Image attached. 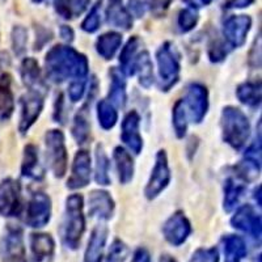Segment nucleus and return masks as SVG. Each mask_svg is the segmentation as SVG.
<instances>
[{
    "mask_svg": "<svg viewBox=\"0 0 262 262\" xmlns=\"http://www.w3.org/2000/svg\"><path fill=\"white\" fill-rule=\"evenodd\" d=\"M46 76L54 83H63L67 79H85L88 59L85 55L70 46H54L45 58Z\"/></svg>",
    "mask_w": 262,
    "mask_h": 262,
    "instance_id": "f257e3e1",
    "label": "nucleus"
},
{
    "mask_svg": "<svg viewBox=\"0 0 262 262\" xmlns=\"http://www.w3.org/2000/svg\"><path fill=\"white\" fill-rule=\"evenodd\" d=\"M83 196L72 194L66 201L64 216L62 222V242L69 249H78L81 237L85 231V217H84Z\"/></svg>",
    "mask_w": 262,
    "mask_h": 262,
    "instance_id": "f03ea898",
    "label": "nucleus"
},
{
    "mask_svg": "<svg viewBox=\"0 0 262 262\" xmlns=\"http://www.w3.org/2000/svg\"><path fill=\"white\" fill-rule=\"evenodd\" d=\"M222 131L224 142L236 151H240L249 138V119L237 107H224L222 113Z\"/></svg>",
    "mask_w": 262,
    "mask_h": 262,
    "instance_id": "7ed1b4c3",
    "label": "nucleus"
},
{
    "mask_svg": "<svg viewBox=\"0 0 262 262\" xmlns=\"http://www.w3.org/2000/svg\"><path fill=\"white\" fill-rule=\"evenodd\" d=\"M156 60H158L159 67V79L160 83L159 86L164 92L176 85L180 78V55L177 49L174 48L173 43L165 42L159 48L156 53Z\"/></svg>",
    "mask_w": 262,
    "mask_h": 262,
    "instance_id": "20e7f679",
    "label": "nucleus"
},
{
    "mask_svg": "<svg viewBox=\"0 0 262 262\" xmlns=\"http://www.w3.org/2000/svg\"><path fill=\"white\" fill-rule=\"evenodd\" d=\"M46 158L54 176L62 179L67 170V148L64 143V135L60 130H49L45 135Z\"/></svg>",
    "mask_w": 262,
    "mask_h": 262,
    "instance_id": "39448f33",
    "label": "nucleus"
},
{
    "mask_svg": "<svg viewBox=\"0 0 262 262\" xmlns=\"http://www.w3.org/2000/svg\"><path fill=\"white\" fill-rule=\"evenodd\" d=\"M0 261L27 262L24 235L20 227H7L6 233L0 240Z\"/></svg>",
    "mask_w": 262,
    "mask_h": 262,
    "instance_id": "423d86ee",
    "label": "nucleus"
},
{
    "mask_svg": "<svg viewBox=\"0 0 262 262\" xmlns=\"http://www.w3.org/2000/svg\"><path fill=\"white\" fill-rule=\"evenodd\" d=\"M188 117L195 123H201L209 109V92L202 84L193 83L188 86L186 97L182 98Z\"/></svg>",
    "mask_w": 262,
    "mask_h": 262,
    "instance_id": "0eeeda50",
    "label": "nucleus"
},
{
    "mask_svg": "<svg viewBox=\"0 0 262 262\" xmlns=\"http://www.w3.org/2000/svg\"><path fill=\"white\" fill-rule=\"evenodd\" d=\"M170 181V170L168 165L167 154L164 149L156 154L155 165L152 169L151 177H149L147 186L144 189V194L148 200H155L156 196L167 188Z\"/></svg>",
    "mask_w": 262,
    "mask_h": 262,
    "instance_id": "6e6552de",
    "label": "nucleus"
},
{
    "mask_svg": "<svg viewBox=\"0 0 262 262\" xmlns=\"http://www.w3.org/2000/svg\"><path fill=\"white\" fill-rule=\"evenodd\" d=\"M21 185L13 179L0 182V215L17 216L21 211Z\"/></svg>",
    "mask_w": 262,
    "mask_h": 262,
    "instance_id": "1a4fd4ad",
    "label": "nucleus"
},
{
    "mask_svg": "<svg viewBox=\"0 0 262 262\" xmlns=\"http://www.w3.org/2000/svg\"><path fill=\"white\" fill-rule=\"evenodd\" d=\"M21 117L18 123V130L21 134L28 133L34 125L42 109H43V95L38 91H29L27 95L21 97Z\"/></svg>",
    "mask_w": 262,
    "mask_h": 262,
    "instance_id": "9d476101",
    "label": "nucleus"
},
{
    "mask_svg": "<svg viewBox=\"0 0 262 262\" xmlns=\"http://www.w3.org/2000/svg\"><path fill=\"white\" fill-rule=\"evenodd\" d=\"M250 27L252 20L249 16L238 15L227 18L223 24V36L227 46L231 49L242 48L245 43Z\"/></svg>",
    "mask_w": 262,
    "mask_h": 262,
    "instance_id": "9b49d317",
    "label": "nucleus"
},
{
    "mask_svg": "<svg viewBox=\"0 0 262 262\" xmlns=\"http://www.w3.org/2000/svg\"><path fill=\"white\" fill-rule=\"evenodd\" d=\"M51 201L45 193H36L29 201L25 223L32 228H42L50 222Z\"/></svg>",
    "mask_w": 262,
    "mask_h": 262,
    "instance_id": "f8f14e48",
    "label": "nucleus"
},
{
    "mask_svg": "<svg viewBox=\"0 0 262 262\" xmlns=\"http://www.w3.org/2000/svg\"><path fill=\"white\" fill-rule=\"evenodd\" d=\"M191 233V224L184 212L177 211L163 226V235L173 247L184 244Z\"/></svg>",
    "mask_w": 262,
    "mask_h": 262,
    "instance_id": "ddd939ff",
    "label": "nucleus"
},
{
    "mask_svg": "<svg viewBox=\"0 0 262 262\" xmlns=\"http://www.w3.org/2000/svg\"><path fill=\"white\" fill-rule=\"evenodd\" d=\"M233 228L240 229L256 240L261 238V216L249 205H245L236 211L231 219Z\"/></svg>",
    "mask_w": 262,
    "mask_h": 262,
    "instance_id": "4468645a",
    "label": "nucleus"
},
{
    "mask_svg": "<svg viewBox=\"0 0 262 262\" xmlns=\"http://www.w3.org/2000/svg\"><path fill=\"white\" fill-rule=\"evenodd\" d=\"M91 181V156L85 149L79 151L75 155L72 164L71 176L67 181V188L71 190L85 188Z\"/></svg>",
    "mask_w": 262,
    "mask_h": 262,
    "instance_id": "2eb2a0df",
    "label": "nucleus"
},
{
    "mask_svg": "<svg viewBox=\"0 0 262 262\" xmlns=\"http://www.w3.org/2000/svg\"><path fill=\"white\" fill-rule=\"evenodd\" d=\"M140 117L135 111L126 114L122 121V142L131 149V151L139 155L143 148V139L139 133Z\"/></svg>",
    "mask_w": 262,
    "mask_h": 262,
    "instance_id": "dca6fc26",
    "label": "nucleus"
},
{
    "mask_svg": "<svg viewBox=\"0 0 262 262\" xmlns=\"http://www.w3.org/2000/svg\"><path fill=\"white\" fill-rule=\"evenodd\" d=\"M90 215L100 221H109L113 216L114 201L105 190H93L88 198Z\"/></svg>",
    "mask_w": 262,
    "mask_h": 262,
    "instance_id": "f3484780",
    "label": "nucleus"
},
{
    "mask_svg": "<svg viewBox=\"0 0 262 262\" xmlns=\"http://www.w3.org/2000/svg\"><path fill=\"white\" fill-rule=\"evenodd\" d=\"M30 250L33 262H45L53 258L55 252V242L49 233H32Z\"/></svg>",
    "mask_w": 262,
    "mask_h": 262,
    "instance_id": "a211bd4d",
    "label": "nucleus"
},
{
    "mask_svg": "<svg viewBox=\"0 0 262 262\" xmlns=\"http://www.w3.org/2000/svg\"><path fill=\"white\" fill-rule=\"evenodd\" d=\"M107 238V229L104 226H97L92 231L88 247L84 253L83 262H102L105 244Z\"/></svg>",
    "mask_w": 262,
    "mask_h": 262,
    "instance_id": "6ab92c4d",
    "label": "nucleus"
},
{
    "mask_svg": "<svg viewBox=\"0 0 262 262\" xmlns=\"http://www.w3.org/2000/svg\"><path fill=\"white\" fill-rule=\"evenodd\" d=\"M21 173L27 179L39 181L45 176V170L39 164L38 149L34 144H28L24 149V160L21 165Z\"/></svg>",
    "mask_w": 262,
    "mask_h": 262,
    "instance_id": "aec40b11",
    "label": "nucleus"
},
{
    "mask_svg": "<svg viewBox=\"0 0 262 262\" xmlns=\"http://www.w3.org/2000/svg\"><path fill=\"white\" fill-rule=\"evenodd\" d=\"M12 79L8 74L0 76V119L7 121L15 111V97L12 92Z\"/></svg>",
    "mask_w": 262,
    "mask_h": 262,
    "instance_id": "412c9836",
    "label": "nucleus"
},
{
    "mask_svg": "<svg viewBox=\"0 0 262 262\" xmlns=\"http://www.w3.org/2000/svg\"><path fill=\"white\" fill-rule=\"evenodd\" d=\"M21 78L24 80L25 85L29 88V91L41 92L42 90H45L38 63L33 58H25L21 63Z\"/></svg>",
    "mask_w": 262,
    "mask_h": 262,
    "instance_id": "4be33fe9",
    "label": "nucleus"
},
{
    "mask_svg": "<svg viewBox=\"0 0 262 262\" xmlns=\"http://www.w3.org/2000/svg\"><path fill=\"white\" fill-rule=\"evenodd\" d=\"M224 262H242L247 257V245L240 236L227 235L222 238Z\"/></svg>",
    "mask_w": 262,
    "mask_h": 262,
    "instance_id": "5701e85b",
    "label": "nucleus"
},
{
    "mask_svg": "<svg viewBox=\"0 0 262 262\" xmlns=\"http://www.w3.org/2000/svg\"><path fill=\"white\" fill-rule=\"evenodd\" d=\"M117 170L121 184H128L134 177V160L131 155L122 147H117L113 154Z\"/></svg>",
    "mask_w": 262,
    "mask_h": 262,
    "instance_id": "b1692460",
    "label": "nucleus"
},
{
    "mask_svg": "<svg viewBox=\"0 0 262 262\" xmlns=\"http://www.w3.org/2000/svg\"><path fill=\"white\" fill-rule=\"evenodd\" d=\"M236 95L240 102L249 107H259L261 105V83L259 81H247L237 86Z\"/></svg>",
    "mask_w": 262,
    "mask_h": 262,
    "instance_id": "393cba45",
    "label": "nucleus"
},
{
    "mask_svg": "<svg viewBox=\"0 0 262 262\" xmlns=\"http://www.w3.org/2000/svg\"><path fill=\"white\" fill-rule=\"evenodd\" d=\"M121 42H122V36L119 33H105L98 37L97 42H96V50L104 59L109 60L116 55L117 50L121 46Z\"/></svg>",
    "mask_w": 262,
    "mask_h": 262,
    "instance_id": "a878e982",
    "label": "nucleus"
},
{
    "mask_svg": "<svg viewBox=\"0 0 262 262\" xmlns=\"http://www.w3.org/2000/svg\"><path fill=\"white\" fill-rule=\"evenodd\" d=\"M140 46V39L138 36L131 37L119 55L121 72L125 75H134V63L137 59L138 49Z\"/></svg>",
    "mask_w": 262,
    "mask_h": 262,
    "instance_id": "bb28decb",
    "label": "nucleus"
},
{
    "mask_svg": "<svg viewBox=\"0 0 262 262\" xmlns=\"http://www.w3.org/2000/svg\"><path fill=\"white\" fill-rule=\"evenodd\" d=\"M111 92H109V100L116 106L122 107L126 102V81L123 79L122 72L118 71L117 69L111 70Z\"/></svg>",
    "mask_w": 262,
    "mask_h": 262,
    "instance_id": "cd10ccee",
    "label": "nucleus"
},
{
    "mask_svg": "<svg viewBox=\"0 0 262 262\" xmlns=\"http://www.w3.org/2000/svg\"><path fill=\"white\" fill-rule=\"evenodd\" d=\"M139 74V84L144 88H149L154 83V66L147 51L139 54L134 63V74Z\"/></svg>",
    "mask_w": 262,
    "mask_h": 262,
    "instance_id": "c85d7f7f",
    "label": "nucleus"
},
{
    "mask_svg": "<svg viewBox=\"0 0 262 262\" xmlns=\"http://www.w3.org/2000/svg\"><path fill=\"white\" fill-rule=\"evenodd\" d=\"M90 133L91 125L90 119H88V102H86L75 116L74 125H72V135L78 143L83 144L90 138Z\"/></svg>",
    "mask_w": 262,
    "mask_h": 262,
    "instance_id": "c756f323",
    "label": "nucleus"
},
{
    "mask_svg": "<svg viewBox=\"0 0 262 262\" xmlns=\"http://www.w3.org/2000/svg\"><path fill=\"white\" fill-rule=\"evenodd\" d=\"M90 4V0H55V11L66 20L80 16Z\"/></svg>",
    "mask_w": 262,
    "mask_h": 262,
    "instance_id": "7c9ffc66",
    "label": "nucleus"
},
{
    "mask_svg": "<svg viewBox=\"0 0 262 262\" xmlns=\"http://www.w3.org/2000/svg\"><path fill=\"white\" fill-rule=\"evenodd\" d=\"M245 190L244 184H240V182L236 181L235 179H228L224 185V210L227 212L232 211L237 206L238 201L242 198L243 193Z\"/></svg>",
    "mask_w": 262,
    "mask_h": 262,
    "instance_id": "2f4dec72",
    "label": "nucleus"
},
{
    "mask_svg": "<svg viewBox=\"0 0 262 262\" xmlns=\"http://www.w3.org/2000/svg\"><path fill=\"white\" fill-rule=\"evenodd\" d=\"M109 167L111 161L107 159L106 152L101 144L96 147V173L95 180L98 185H109L111 177H109Z\"/></svg>",
    "mask_w": 262,
    "mask_h": 262,
    "instance_id": "473e14b6",
    "label": "nucleus"
},
{
    "mask_svg": "<svg viewBox=\"0 0 262 262\" xmlns=\"http://www.w3.org/2000/svg\"><path fill=\"white\" fill-rule=\"evenodd\" d=\"M107 23H111L116 28H121L123 30H128L133 28V18L127 9L123 8L121 4L109 6L107 9Z\"/></svg>",
    "mask_w": 262,
    "mask_h": 262,
    "instance_id": "72a5a7b5",
    "label": "nucleus"
},
{
    "mask_svg": "<svg viewBox=\"0 0 262 262\" xmlns=\"http://www.w3.org/2000/svg\"><path fill=\"white\" fill-rule=\"evenodd\" d=\"M97 117L98 122L104 130H111L114 127L118 119V114L114 109V105L106 100H101L97 104Z\"/></svg>",
    "mask_w": 262,
    "mask_h": 262,
    "instance_id": "f704fd0d",
    "label": "nucleus"
},
{
    "mask_svg": "<svg viewBox=\"0 0 262 262\" xmlns=\"http://www.w3.org/2000/svg\"><path fill=\"white\" fill-rule=\"evenodd\" d=\"M188 112L185 109L182 100H179L173 106V127L179 138H184L188 130Z\"/></svg>",
    "mask_w": 262,
    "mask_h": 262,
    "instance_id": "c9c22d12",
    "label": "nucleus"
},
{
    "mask_svg": "<svg viewBox=\"0 0 262 262\" xmlns=\"http://www.w3.org/2000/svg\"><path fill=\"white\" fill-rule=\"evenodd\" d=\"M198 11H196L194 7H189V8L182 9L180 12L179 18H177V25H179L180 32L188 33L191 29H194V27L198 23Z\"/></svg>",
    "mask_w": 262,
    "mask_h": 262,
    "instance_id": "e433bc0d",
    "label": "nucleus"
},
{
    "mask_svg": "<svg viewBox=\"0 0 262 262\" xmlns=\"http://www.w3.org/2000/svg\"><path fill=\"white\" fill-rule=\"evenodd\" d=\"M128 256V248L122 240L116 238L107 252L106 262H125Z\"/></svg>",
    "mask_w": 262,
    "mask_h": 262,
    "instance_id": "4c0bfd02",
    "label": "nucleus"
},
{
    "mask_svg": "<svg viewBox=\"0 0 262 262\" xmlns=\"http://www.w3.org/2000/svg\"><path fill=\"white\" fill-rule=\"evenodd\" d=\"M28 42V32L25 28L23 27H15L12 30V46L13 50L17 55H21L27 49Z\"/></svg>",
    "mask_w": 262,
    "mask_h": 262,
    "instance_id": "58836bf2",
    "label": "nucleus"
},
{
    "mask_svg": "<svg viewBox=\"0 0 262 262\" xmlns=\"http://www.w3.org/2000/svg\"><path fill=\"white\" fill-rule=\"evenodd\" d=\"M189 262H219V252L216 248H200L194 252Z\"/></svg>",
    "mask_w": 262,
    "mask_h": 262,
    "instance_id": "ea45409f",
    "label": "nucleus"
},
{
    "mask_svg": "<svg viewBox=\"0 0 262 262\" xmlns=\"http://www.w3.org/2000/svg\"><path fill=\"white\" fill-rule=\"evenodd\" d=\"M98 7L100 4H96L92 9H91V12L88 13L84 21L81 23V29L86 33H95L96 30L100 28V12H98Z\"/></svg>",
    "mask_w": 262,
    "mask_h": 262,
    "instance_id": "a19ab883",
    "label": "nucleus"
},
{
    "mask_svg": "<svg viewBox=\"0 0 262 262\" xmlns=\"http://www.w3.org/2000/svg\"><path fill=\"white\" fill-rule=\"evenodd\" d=\"M226 46H227L226 42H222L219 41V39H214L209 46L210 60L215 63L224 60V58H226L227 54H228V50L226 49Z\"/></svg>",
    "mask_w": 262,
    "mask_h": 262,
    "instance_id": "79ce46f5",
    "label": "nucleus"
},
{
    "mask_svg": "<svg viewBox=\"0 0 262 262\" xmlns=\"http://www.w3.org/2000/svg\"><path fill=\"white\" fill-rule=\"evenodd\" d=\"M84 92H85V79H76L70 84L69 96L72 102L80 101Z\"/></svg>",
    "mask_w": 262,
    "mask_h": 262,
    "instance_id": "37998d69",
    "label": "nucleus"
},
{
    "mask_svg": "<svg viewBox=\"0 0 262 262\" xmlns=\"http://www.w3.org/2000/svg\"><path fill=\"white\" fill-rule=\"evenodd\" d=\"M146 4L151 9V12H154L155 15H161L168 9L170 0H146Z\"/></svg>",
    "mask_w": 262,
    "mask_h": 262,
    "instance_id": "c03bdc74",
    "label": "nucleus"
},
{
    "mask_svg": "<svg viewBox=\"0 0 262 262\" xmlns=\"http://www.w3.org/2000/svg\"><path fill=\"white\" fill-rule=\"evenodd\" d=\"M133 262H152L151 253L147 248H138L135 250L134 257H133Z\"/></svg>",
    "mask_w": 262,
    "mask_h": 262,
    "instance_id": "a18cd8bd",
    "label": "nucleus"
},
{
    "mask_svg": "<svg viewBox=\"0 0 262 262\" xmlns=\"http://www.w3.org/2000/svg\"><path fill=\"white\" fill-rule=\"evenodd\" d=\"M128 6H130L131 13L137 17H142L144 15V6L140 0H128Z\"/></svg>",
    "mask_w": 262,
    "mask_h": 262,
    "instance_id": "49530a36",
    "label": "nucleus"
},
{
    "mask_svg": "<svg viewBox=\"0 0 262 262\" xmlns=\"http://www.w3.org/2000/svg\"><path fill=\"white\" fill-rule=\"evenodd\" d=\"M254 0H226L224 7L226 8H245L253 3Z\"/></svg>",
    "mask_w": 262,
    "mask_h": 262,
    "instance_id": "de8ad7c7",
    "label": "nucleus"
},
{
    "mask_svg": "<svg viewBox=\"0 0 262 262\" xmlns=\"http://www.w3.org/2000/svg\"><path fill=\"white\" fill-rule=\"evenodd\" d=\"M60 37L67 42H71L74 39V30L67 25H62L60 27Z\"/></svg>",
    "mask_w": 262,
    "mask_h": 262,
    "instance_id": "09e8293b",
    "label": "nucleus"
},
{
    "mask_svg": "<svg viewBox=\"0 0 262 262\" xmlns=\"http://www.w3.org/2000/svg\"><path fill=\"white\" fill-rule=\"evenodd\" d=\"M58 101L57 104H55V114H54V117H55V119H57V122L59 121V122H63L62 119V105H63V97L62 96H59V98H57Z\"/></svg>",
    "mask_w": 262,
    "mask_h": 262,
    "instance_id": "8fccbe9b",
    "label": "nucleus"
},
{
    "mask_svg": "<svg viewBox=\"0 0 262 262\" xmlns=\"http://www.w3.org/2000/svg\"><path fill=\"white\" fill-rule=\"evenodd\" d=\"M159 262H177V261L173 258L172 256H169V254H163V256L160 257V259H159Z\"/></svg>",
    "mask_w": 262,
    "mask_h": 262,
    "instance_id": "3c124183",
    "label": "nucleus"
},
{
    "mask_svg": "<svg viewBox=\"0 0 262 262\" xmlns=\"http://www.w3.org/2000/svg\"><path fill=\"white\" fill-rule=\"evenodd\" d=\"M254 194H256V195H254V200H258V206H261V198H259V194H261V186H258V188L256 189V190H254Z\"/></svg>",
    "mask_w": 262,
    "mask_h": 262,
    "instance_id": "603ef678",
    "label": "nucleus"
},
{
    "mask_svg": "<svg viewBox=\"0 0 262 262\" xmlns=\"http://www.w3.org/2000/svg\"><path fill=\"white\" fill-rule=\"evenodd\" d=\"M121 0H109V6H114V4H119Z\"/></svg>",
    "mask_w": 262,
    "mask_h": 262,
    "instance_id": "864d4df0",
    "label": "nucleus"
},
{
    "mask_svg": "<svg viewBox=\"0 0 262 262\" xmlns=\"http://www.w3.org/2000/svg\"><path fill=\"white\" fill-rule=\"evenodd\" d=\"M201 2H202L203 4H205V6H207V4H210L212 2V0H201Z\"/></svg>",
    "mask_w": 262,
    "mask_h": 262,
    "instance_id": "5fc2aeb1",
    "label": "nucleus"
},
{
    "mask_svg": "<svg viewBox=\"0 0 262 262\" xmlns=\"http://www.w3.org/2000/svg\"><path fill=\"white\" fill-rule=\"evenodd\" d=\"M33 2H34V3H41L42 0H33Z\"/></svg>",
    "mask_w": 262,
    "mask_h": 262,
    "instance_id": "6e6d98bb",
    "label": "nucleus"
}]
</instances>
